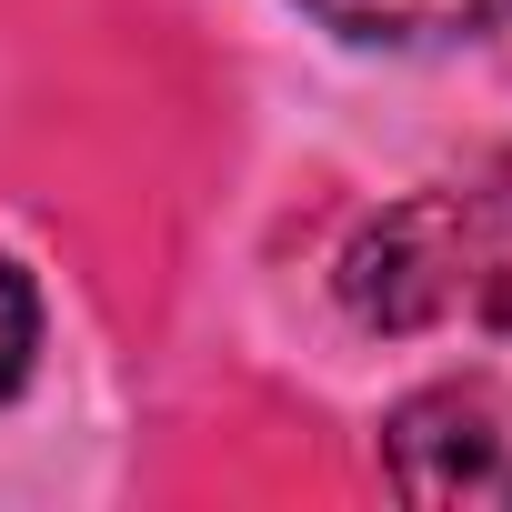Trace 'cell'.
I'll return each mask as SVG.
<instances>
[{"label":"cell","mask_w":512,"mask_h":512,"mask_svg":"<svg viewBox=\"0 0 512 512\" xmlns=\"http://www.w3.org/2000/svg\"><path fill=\"white\" fill-rule=\"evenodd\" d=\"M342 302L362 332H512V151L402 191L342 251Z\"/></svg>","instance_id":"cell-1"},{"label":"cell","mask_w":512,"mask_h":512,"mask_svg":"<svg viewBox=\"0 0 512 512\" xmlns=\"http://www.w3.org/2000/svg\"><path fill=\"white\" fill-rule=\"evenodd\" d=\"M382 462H392V492L402 502H432V512H512V422L482 382H432L412 392L392 422H382Z\"/></svg>","instance_id":"cell-2"},{"label":"cell","mask_w":512,"mask_h":512,"mask_svg":"<svg viewBox=\"0 0 512 512\" xmlns=\"http://www.w3.org/2000/svg\"><path fill=\"white\" fill-rule=\"evenodd\" d=\"M302 11L352 31V41H452V31L502 21L512 0H302Z\"/></svg>","instance_id":"cell-3"},{"label":"cell","mask_w":512,"mask_h":512,"mask_svg":"<svg viewBox=\"0 0 512 512\" xmlns=\"http://www.w3.org/2000/svg\"><path fill=\"white\" fill-rule=\"evenodd\" d=\"M31 352H41V292H31V272L11 262V251H0V402L21 392Z\"/></svg>","instance_id":"cell-4"}]
</instances>
